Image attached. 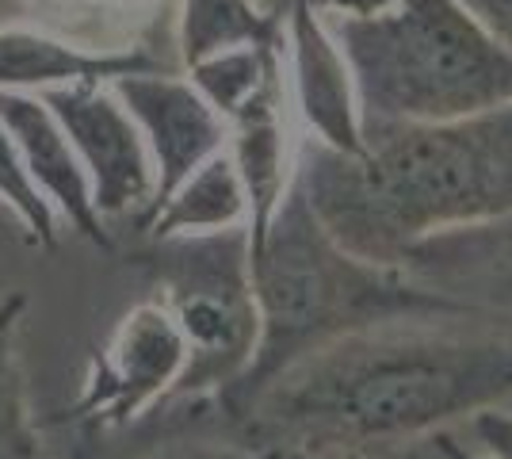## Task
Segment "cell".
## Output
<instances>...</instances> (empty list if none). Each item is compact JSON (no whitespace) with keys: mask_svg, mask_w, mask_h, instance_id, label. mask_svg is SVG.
I'll return each mask as SVG.
<instances>
[{"mask_svg":"<svg viewBox=\"0 0 512 459\" xmlns=\"http://www.w3.org/2000/svg\"><path fill=\"white\" fill-rule=\"evenodd\" d=\"M283 73L253 92L241 108L226 119V134H234V157L245 203H249V245L264 238V226L276 215L279 199L291 184V169L283 161Z\"/></svg>","mask_w":512,"mask_h":459,"instance_id":"4fadbf2b","label":"cell"},{"mask_svg":"<svg viewBox=\"0 0 512 459\" xmlns=\"http://www.w3.org/2000/svg\"><path fill=\"white\" fill-rule=\"evenodd\" d=\"M470 440L478 452H486L493 459H512V410L509 406H486L478 414L467 417Z\"/></svg>","mask_w":512,"mask_h":459,"instance_id":"ac0fdd59","label":"cell"},{"mask_svg":"<svg viewBox=\"0 0 512 459\" xmlns=\"http://www.w3.org/2000/svg\"><path fill=\"white\" fill-rule=\"evenodd\" d=\"M115 100L130 111L138 131L146 138V150L153 161V199L150 207L134 219L142 230L150 215L165 199L188 180V176L226 150V119L207 104V96L180 73L172 69H153V73H127L107 81Z\"/></svg>","mask_w":512,"mask_h":459,"instance_id":"ba28073f","label":"cell"},{"mask_svg":"<svg viewBox=\"0 0 512 459\" xmlns=\"http://www.w3.org/2000/svg\"><path fill=\"white\" fill-rule=\"evenodd\" d=\"M256 299V349L249 368L214 394L230 425H241L256 394L302 356L402 318H459L463 310L409 284L390 264L363 261L329 238L310 211L299 176H291L264 238L249 245Z\"/></svg>","mask_w":512,"mask_h":459,"instance_id":"3957f363","label":"cell"},{"mask_svg":"<svg viewBox=\"0 0 512 459\" xmlns=\"http://www.w3.org/2000/svg\"><path fill=\"white\" fill-rule=\"evenodd\" d=\"M0 123L12 134L23 157V169L46 196V203H54L81 238H88L100 249H111L115 238L107 234L104 219L92 207L85 165L73 150V142L65 138L62 123L54 119V111L31 92L0 88Z\"/></svg>","mask_w":512,"mask_h":459,"instance_id":"8fae6325","label":"cell"},{"mask_svg":"<svg viewBox=\"0 0 512 459\" xmlns=\"http://www.w3.org/2000/svg\"><path fill=\"white\" fill-rule=\"evenodd\" d=\"M283 58L291 62L295 104H299L314 142L337 153H363V119L356 104V85L321 12L310 0H291L283 12Z\"/></svg>","mask_w":512,"mask_h":459,"instance_id":"30bf717a","label":"cell"},{"mask_svg":"<svg viewBox=\"0 0 512 459\" xmlns=\"http://www.w3.org/2000/svg\"><path fill=\"white\" fill-rule=\"evenodd\" d=\"M165 66L142 46L123 50H85L58 43L39 31H0V88L43 92L58 85H107L127 73H153Z\"/></svg>","mask_w":512,"mask_h":459,"instance_id":"7c38bea8","label":"cell"},{"mask_svg":"<svg viewBox=\"0 0 512 459\" xmlns=\"http://www.w3.org/2000/svg\"><path fill=\"white\" fill-rule=\"evenodd\" d=\"M398 0H310V8L325 20H371L390 12Z\"/></svg>","mask_w":512,"mask_h":459,"instance_id":"44dd1931","label":"cell"},{"mask_svg":"<svg viewBox=\"0 0 512 459\" xmlns=\"http://www.w3.org/2000/svg\"><path fill=\"white\" fill-rule=\"evenodd\" d=\"M127 264L150 276V284L161 291L157 303L169 310L184 337V368L150 417L176 402H199L226 391L249 368L260 329L249 272V230L226 226L211 234L146 238L142 249L127 253Z\"/></svg>","mask_w":512,"mask_h":459,"instance_id":"5b68a950","label":"cell"},{"mask_svg":"<svg viewBox=\"0 0 512 459\" xmlns=\"http://www.w3.org/2000/svg\"><path fill=\"white\" fill-rule=\"evenodd\" d=\"M184 368V337L161 303H142L92 352L81 398L58 421L85 433L127 429L142 410H157Z\"/></svg>","mask_w":512,"mask_h":459,"instance_id":"8992f818","label":"cell"},{"mask_svg":"<svg viewBox=\"0 0 512 459\" xmlns=\"http://www.w3.org/2000/svg\"><path fill=\"white\" fill-rule=\"evenodd\" d=\"M260 459H440L432 437L406 444H375V448H321V444H264Z\"/></svg>","mask_w":512,"mask_h":459,"instance_id":"e0dca14e","label":"cell"},{"mask_svg":"<svg viewBox=\"0 0 512 459\" xmlns=\"http://www.w3.org/2000/svg\"><path fill=\"white\" fill-rule=\"evenodd\" d=\"M237 46H283V16L264 12L256 0H180V66Z\"/></svg>","mask_w":512,"mask_h":459,"instance_id":"9a60e30c","label":"cell"},{"mask_svg":"<svg viewBox=\"0 0 512 459\" xmlns=\"http://www.w3.org/2000/svg\"><path fill=\"white\" fill-rule=\"evenodd\" d=\"M0 199L20 215V222L27 226V238L35 241L39 249H58V222L46 196L35 188V180L23 169V157L12 142V134L4 131L0 123Z\"/></svg>","mask_w":512,"mask_h":459,"instance_id":"2e32d148","label":"cell"},{"mask_svg":"<svg viewBox=\"0 0 512 459\" xmlns=\"http://www.w3.org/2000/svg\"><path fill=\"white\" fill-rule=\"evenodd\" d=\"M264 12H272V16H283L287 8H291V0H256Z\"/></svg>","mask_w":512,"mask_h":459,"instance_id":"cb8c5ba5","label":"cell"},{"mask_svg":"<svg viewBox=\"0 0 512 459\" xmlns=\"http://www.w3.org/2000/svg\"><path fill=\"white\" fill-rule=\"evenodd\" d=\"M394 268L463 314H512V215L428 234Z\"/></svg>","mask_w":512,"mask_h":459,"instance_id":"9c48e42d","label":"cell"},{"mask_svg":"<svg viewBox=\"0 0 512 459\" xmlns=\"http://www.w3.org/2000/svg\"><path fill=\"white\" fill-rule=\"evenodd\" d=\"M432 444H436L440 459H493V456H486V452H478L474 444H463V440H459V433H451V429L432 433Z\"/></svg>","mask_w":512,"mask_h":459,"instance_id":"603a6c76","label":"cell"},{"mask_svg":"<svg viewBox=\"0 0 512 459\" xmlns=\"http://www.w3.org/2000/svg\"><path fill=\"white\" fill-rule=\"evenodd\" d=\"M310 211L363 261L394 264L451 226L512 215V104L444 123H363V153L306 142Z\"/></svg>","mask_w":512,"mask_h":459,"instance_id":"7a4b0ae2","label":"cell"},{"mask_svg":"<svg viewBox=\"0 0 512 459\" xmlns=\"http://www.w3.org/2000/svg\"><path fill=\"white\" fill-rule=\"evenodd\" d=\"M402 318L302 356L256 394L241 429L264 444L375 448L425 440L512 394V337Z\"/></svg>","mask_w":512,"mask_h":459,"instance_id":"6da1fadb","label":"cell"},{"mask_svg":"<svg viewBox=\"0 0 512 459\" xmlns=\"http://www.w3.org/2000/svg\"><path fill=\"white\" fill-rule=\"evenodd\" d=\"M81 157L100 219H138L153 199V161L130 111L107 85H58L39 92Z\"/></svg>","mask_w":512,"mask_h":459,"instance_id":"52a82bcc","label":"cell"},{"mask_svg":"<svg viewBox=\"0 0 512 459\" xmlns=\"http://www.w3.org/2000/svg\"><path fill=\"white\" fill-rule=\"evenodd\" d=\"M245 215H249V203H245V188H241L234 157H230V150H218L153 211L150 222L138 234H146V238L211 234V230L241 226Z\"/></svg>","mask_w":512,"mask_h":459,"instance_id":"5bb4252c","label":"cell"},{"mask_svg":"<svg viewBox=\"0 0 512 459\" xmlns=\"http://www.w3.org/2000/svg\"><path fill=\"white\" fill-rule=\"evenodd\" d=\"M463 8L512 50V0H463Z\"/></svg>","mask_w":512,"mask_h":459,"instance_id":"ffe728a7","label":"cell"},{"mask_svg":"<svg viewBox=\"0 0 512 459\" xmlns=\"http://www.w3.org/2000/svg\"><path fill=\"white\" fill-rule=\"evenodd\" d=\"M138 459H260V452L237 440H169L146 448Z\"/></svg>","mask_w":512,"mask_h":459,"instance_id":"d6986e66","label":"cell"},{"mask_svg":"<svg viewBox=\"0 0 512 459\" xmlns=\"http://www.w3.org/2000/svg\"><path fill=\"white\" fill-rule=\"evenodd\" d=\"M325 23L363 123H444L512 104V50L463 0H398L371 20Z\"/></svg>","mask_w":512,"mask_h":459,"instance_id":"277c9868","label":"cell"},{"mask_svg":"<svg viewBox=\"0 0 512 459\" xmlns=\"http://www.w3.org/2000/svg\"><path fill=\"white\" fill-rule=\"evenodd\" d=\"M0 459H46L39 429H27V433H4L0 429Z\"/></svg>","mask_w":512,"mask_h":459,"instance_id":"7402d4cb","label":"cell"}]
</instances>
